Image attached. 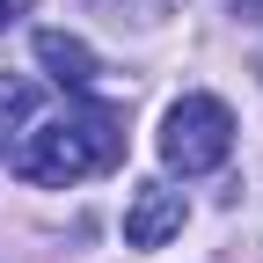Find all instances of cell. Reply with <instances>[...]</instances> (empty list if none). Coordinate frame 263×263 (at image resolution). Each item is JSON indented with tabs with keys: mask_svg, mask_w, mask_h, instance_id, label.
<instances>
[{
	"mask_svg": "<svg viewBox=\"0 0 263 263\" xmlns=\"http://www.w3.org/2000/svg\"><path fill=\"white\" fill-rule=\"evenodd\" d=\"M124 161V132L110 110H81V117H51V124H29L22 146H15V176L22 183H81L95 168H117Z\"/></svg>",
	"mask_w": 263,
	"mask_h": 263,
	"instance_id": "6da1fadb",
	"label": "cell"
},
{
	"mask_svg": "<svg viewBox=\"0 0 263 263\" xmlns=\"http://www.w3.org/2000/svg\"><path fill=\"white\" fill-rule=\"evenodd\" d=\"M227 154H234V110L219 95H183V103H168V117H161V161L176 176H212Z\"/></svg>",
	"mask_w": 263,
	"mask_h": 263,
	"instance_id": "7a4b0ae2",
	"label": "cell"
},
{
	"mask_svg": "<svg viewBox=\"0 0 263 263\" xmlns=\"http://www.w3.org/2000/svg\"><path fill=\"white\" fill-rule=\"evenodd\" d=\"M183 190H168V183H139L132 190V205H124V241L132 249H161L168 234H183Z\"/></svg>",
	"mask_w": 263,
	"mask_h": 263,
	"instance_id": "3957f363",
	"label": "cell"
},
{
	"mask_svg": "<svg viewBox=\"0 0 263 263\" xmlns=\"http://www.w3.org/2000/svg\"><path fill=\"white\" fill-rule=\"evenodd\" d=\"M37 59L51 66L59 88H88V81H95V51H88L81 37H66V29H37Z\"/></svg>",
	"mask_w": 263,
	"mask_h": 263,
	"instance_id": "277c9868",
	"label": "cell"
},
{
	"mask_svg": "<svg viewBox=\"0 0 263 263\" xmlns=\"http://www.w3.org/2000/svg\"><path fill=\"white\" fill-rule=\"evenodd\" d=\"M29 110H37V88H29V81H0V124H15Z\"/></svg>",
	"mask_w": 263,
	"mask_h": 263,
	"instance_id": "5b68a950",
	"label": "cell"
},
{
	"mask_svg": "<svg viewBox=\"0 0 263 263\" xmlns=\"http://www.w3.org/2000/svg\"><path fill=\"white\" fill-rule=\"evenodd\" d=\"M8 15H15V0H0V22H8Z\"/></svg>",
	"mask_w": 263,
	"mask_h": 263,
	"instance_id": "8992f818",
	"label": "cell"
},
{
	"mask_svg": "<svg viewBox=\"0 0 263 263\" xmlns=\"http://www.w3.org/2000/svg\"><path fill=\"white\" fill-rule=\"evenodd\" d=\"M234 8H263V0H234Z\"/></svg>",
	"mask_w": 263,
	"mask_h": 263,
	"instance_id": "52a82bcc",
	"label": "cell"
}]
</instances>
